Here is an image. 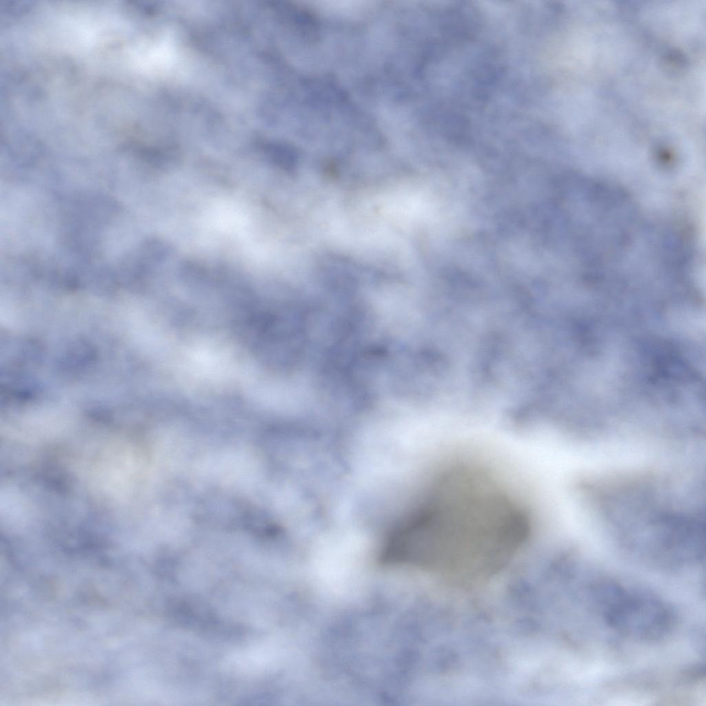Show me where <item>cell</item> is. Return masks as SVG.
I'll use <instances>...</instances> for the list:
<instances>
[{
	"label": "cell",
	"mask_w": 706,
	"mask_h": 706,
	"mask_svg": "<svg viewBox=\"0 0 706 706\" xmlns=\"http://www.w3.org/2000/svg\"><path fill=\"white\" fill-rule=\"evenodd\" d=\"M530 532L526 512L479 471L441 476L428 498L394 529L405 559L468 585L497 578Z\"/></svg>",
	"instance_id": "cell-1"
},
{
	"label": "cell",
	"mask_w": 706,
	"mask_h": 706,
	"mask_svg": "<svg viewBox=\"0 0 706 706\" xmlns=\"http://www.w3.org/2000/svg\"><path fill=\"white\" fill-rule=\"evenodd\" d=\"M603 618L613 629L638 640L656 641L673 627V612L654 596L614 583L598 586L594 594Z\"/></svg>",
	"instance_id": "cell-2"
}]
</instances>
